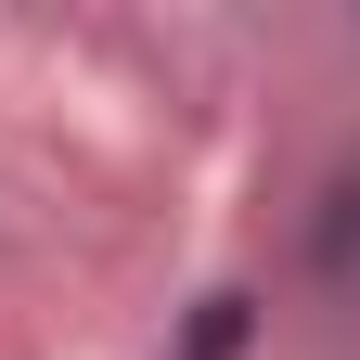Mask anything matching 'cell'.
<instances>
[{
	"label": "cell",
	"instance_id": "6da1fadb",
	"mask_svg": "<svg viewBox=\"0 0 360 360\" xmlns=\"http://www.w3.org/2000/svg\"><path fill=\"white\" fill-rule=\"evenodd\" d=\"M245 335H257V296H245V283H219V296L193 309V335H180L167 360H245Z\"/></svg>",
	"mask_w": 360,
	"mask_h": 360
},
{
	"label": "cell",
	"instance_id": "7a4b0ae2",
	"mask_svg": "<svg viewBox=\"0 0 360 360\" xmlns=\"http://www.w3.org/2000/svg\"><path fill=\"white\" fill-rule=\"evenodd\" d=\"M322 270H360V180H335V219H322Z\"/></svg>",
	"mask_w": 360,
	"mask_h": 360
}]
</instances>
